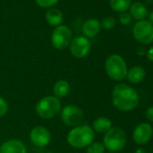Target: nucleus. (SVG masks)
<instances>
[{"instance_id": "nucleus-1", "label": "nucleus", "mask_w": 153, "mask_h": 153, "mask_svg": "<svg viewBox=\"0 0 153 153\" xmlns=\"http://www.w3.org/2000/svg\"><path fill=\"white\" fill-rule=\"evenodd\" d=\"M111 96L115 108L124 112L133 110L140 101L138 92L126 83L116 84L112 91Z\"/></svg>"}, {"instance_id": "nucleus-2", "label": "nucleus", "mask_w": 153, "mask_h": 153, "mask_svg": "<svg viewBox=\"0 0 153 153\" xmlns=\"http://www.w3.org/2000/svg\"><path fill=\"white\" fill-rule=\"evenodd\" d=\"M94 139L95 132L87 124H82L71 128L67 134V142L69 145L78 150L87 148L94 142Z\"/></svg>"}, {"instance_id": "nucleus-3", "label": "nucleus", "mask_w": 153, "mask_h": 153, "mask_svg": "<svg viewBox=\"0 0 153 153\" xmlns=\"http://www.w3.org/2000/svg\"><path fill=\"white\" fill-rule=\"evenodd\" d=\"M61 102L55 96H45L35 105L36 114L42 119L49 120L56 117L61 110Z\"/></svg>"}, {"instance_id": "nucleus-4", "label": "nucleus", "mask_w": 153, "mask_h": 153, "mask_svg": "<svg viewBox=\"0 0 153 153\" xmlns=\"http://www.w3.org/2000/svg\"><path fill=\"white\" fill-rule=\"evenodd\" d=\"M105 69L108 77L114 81H123L127 75V65L124 59L117 54L109 56L105 62Z\"/></svg>"}, {"instance_id": "nucleus-5", "label": "nucleus", "mask_w": 153, "mask_h": 153, "mask_svg": "<svg viewBox=\"0 0 153 153\" xmlns=\"http://www.w3.org/2000/svg\"><path fill=\"white\" fill-rule=\"evenodd\" d=\"M103 144L109 152L122 151L126 144V134L124 131L119 127H112L105 134Z\"/></svg>"}, {"instance_id": "nucleus-6", "label": "nucleus", "mask_w": 153, "mask_h": 153, "mask_svg": "<svg viewBox=\"0 0 153 153\" xmlns=\"http://www.w3.org/2000/svg\"><path fill=\"white\" fill-rule=\"evenodd\" d=\"M60 115L62 123L70 128L82 125L84 121V112L76 105H66L61 108Z\"/></svg>"}, {"instance_id": "nucleus-7", "label": "nucleus", "mask_w": 153, "mask_h": 153, "mask_svg": "<svg viewBox=\"0 0 153 153\" xmlns=\"http://www.w3.org/2000/svg\"><path fill=\"white\" fill-rule=\"evenodd\" d=\"M72 31L67 25H59L54 28L50 41L52 46L58 50H63L69 47L72 39Z\"/></svg>"}, {"instance_id": "nucleus-8", "label": "nucleus", "mask_w": 153, "mask_h": 153, "mask_svg": "<svg viewBox=\"0 0 153 153\" xmlns=\"http://www.w3.org/2000/svg\"><path fill=\"white\" fill-rule=\"evenodd\" d=\"M133 34L138 42L149 45L153 42V24L147 20L138 21L133 28Z\"/></svg>"}, {"instance_id": "nucleus-9", "label": "nucleus", "mask_w": 153, "mask_h": 153, "mask_svg": "<svg viewBox=\"0 0 153 153\" xmlns=\"http://www.w3.org/2000/svg\"><path fill=\"white\" fill-rule=\"evenodd\" d=\"M70 54L78 59L85 58L90 53L91 43L88 38L85 36H77L73 38L69 45Z\"/></svg>"}, {"instance_id": "nucleus-10", "label": "nucleus", "mask_w": 153, "mask_h": 153, "mask_svg": "<svg viewBox=\"0 0 153 153\" xmlns=\"http://www.w3.org/2000/svg\"><path fill=\"white\" fill-rule=\"evenodd\" d=\"M32 143L38 148H45L50 143L51 134L48 128L42 126H34L29 134Z\"/></svg>"}, {"instance_id": "nucleus-11", "label": "nucleus", "mask_w": 153, "mask_h": 153, "mask_svg": "<svg viewBox=\"0 0 153 153\" xmlns=\"http://www.w3.org/2000/svg\"><path fill=\"white\" fill-rule=\"evenodd\" d=\"M152 126L149 123H141L136 126L133 133V141L140 145L147 143L152 137Z\"/></svg>"}, {"instance_id": "nucleus-12", "label": "nucleus", "mask_w": 153, "mask_h": 153, "mask_svg": "<svg viewBox=\"0 0 153 153\" xmlns=\"http://www.w3.org/2000/svg\"><path fill=\"white\" fill-rule=\"evenodd\" d=\"M0 153H27V148L22 141L9 139L1 144Z\"/></svg>"}, {"instance_id": "nucleus-13", "label": "nucleus", "mask_w": 153, "mask_h": 153, "mask_svg": "<svg viewBox=\"0 0 153 153\" xmlns=\"http://www.w3.org/2000/svg\"><path fill=\"white\" fill-rule=\"evenodd\" d=\"M102 26L101 22L96 19V18H91L86 21L82 26V31L85 37L87 38H94L96 37L101 30Z\"/></svg>"}, {"instance_id": "nucleus-14", "label": "nucleus", "mask_w": 153, "mask_h": 153, "mask_svg": "<svg viewBox=\"0 0 153 153\" xmlns=\"http://www.w3.org/2000/svg\"><path fill=\"white\" fill-rule=\"evenodd\" d=\"M45 19H46V22L50 26L57 27L59 25H61L64 16H63L62 12L60 9L56 7H51V8H49V10L46 12Z\"/></svg>"}, {"instance_id": "nucleus-15", "label": "nucleus", "mask_w": 153, "mask_h": 153, "mask_svg": "<svg viewBox=\"0 0 153 153\" xmlns=\"http://www.w3.org/2000/svg\"><path fill=\"white\" fill-rule=\"evenodd\" d=\"M145 75H146L145 69L142 66L135 65V66H133L130 70H128L126 78L131 83L137 84L144 80Z\"/></svg>"}, {"instance_id": "nucleus-16", "label": "nucleus", "mask_w": 153, "mask_h": 153, "mask_svg": "<svg viewBox=\"0 0 153 153\" xmlns=\"http://www.w3.org/2000/svg\"><path fill=\"white\" fill-rule=\"evenodd\" d=\"M94 132L98 134H106L113 127V124L110 118L107 117H99L93 121L92 126Z\"/></svg>"}, {"instance_id": "nucleus-17", "label": "nucleus", "mask_w": 153, "mask_h": 153, "mask_svg": "<svg viewBox=\"0 0 153 153\" xmlns=\"http://www.w3.org/2000/svg\"><path fill=\"white\" fill-rule=\"evenodd\" d=\"M129 9H130V14L132 15V17L138 21L144 20L148 14L147 7L145 6L144 4L139 1L133 3Z\"/></svg>"}, {"instance_id": "nucleus-18", "label": "nucleus", "mask_w": 153, "mask_h": 153, "mask_svg": "<svg viewBox=\"0 0 153 153\" xmlns=\"http://www.w3.org/2000/svg\"><path fill=\"white\" fill-rule=\"evenodd\" d=\"M70 91V85L68 81L61 79L55 82L53 86V96L58 99L65 98Z\"/></svg>"}, {"instance_id": "nucleus-19", "label": "nucleus", "mask_w": 153, "mask_h": 153, "mask_svg": "<svg viewBox=\"0 0 153 153\" xmlns=\"http://www.w3.org/2000/svg\"><path fill=\"white\" fill-rule=\"evenodd\" d=\"M109 4L115 12L124 13L130 8L132 0H109Z\"/></svg>"}, {"instance_id": "nucleus-20", "label": "nucleus", "mask_w": 153, "mask_h": 153, "mask_svg": "<svg viewBox=\"0 0 153 153\" xmlns=\"http://www.w3.org/2000/svg\"><path fill=\"white\" fill-rule=\"evenodd\" d=\"M106 148L102 143L93 142L87 147V153H105Z\"/></svg>"}, {"instance_id": "nucleus-21", "label": "nucleus", "mask_w": 153, "mask_h": 153, "mask_svg": "<svg viewBox=\"0 0 153 153\" xmlns=\"http://www.w3.org/2000/svg\"><path fill=\"white\" fill-rule=\"evenodd\" d=\"M116 25V21L114 17H106L101 22V26L105 30H112Z\"/></svg>"}, {"instance_id": "nucleus-22", "label": "nucleus", "mask_w": 153, "mask_h": 153, "mask_svg": "<svg viewBox=\"0 0 153 153\" xmlns=\"http://www.w3.org/2000/svg\"><path fill=\"white\" fill-rule=\"evenodd\" d=\"M60 0H35V3L37 5H39L41 8H51L55 6Z\"/></svg>"}, {"instance_id": "nucleus-23", "label": "nucleus", "mask_w": 153, "mask_h": 153, "mask_svg": "<svg viewBox=\"0 0 153 153\" xmlns=\"http://www.w3.org/2000/svg\"><path fill=\"white\" fill-rule=\"evenodd\" d=\"M119 21L123 25H129L133 21V17L130 14V13L124 12V13H121L119 16Z\"/></svg>"}, {"instance_id": "nucleus-24", "label": "nucleus", "mask_w": 153, "mask_h": 153, "mask_svg": "<svg viewBox=\"0 0 153 153\" xmlns=\"http://www.w3.org/2000/svg\"><path fill=\"white\" fill-rule=\"evenodd\" d=\"M8 103L7 101L0 96V117H3L4 116H5L8 112Z\"/></svg>"}, {"instance_id": "nucleus-25", "label": "nucleus", "mask_w": 153, "mask_h": 153, "mask_svg": "<svg viewBox=\"0 0 153 153\" xmlns=\"http://www.w3.org/2000/svg\"><path fill=\"white\" fill-rule=\"evenodd\" d=\"M145 117H146V118H147L150 122L153 123V107L149 108L146 110Z\"/></svg>"}, {"instance_id": "nucleus-26", "label": "nucleus", "mask_w": 153, "mask_h": 153, "mask_svg": "<svg viewBox=\"0 0 153 153\" xmlns=\"http://www.w3.org/2000/svg\"><path fill=\"white\" fill-rule=\"evenodd\" d=\"M147 57H148L149 60H151V61L153 62V47H151L149 49V51L147 52Z\"/></svg>"}, {"instance_id": "nucleus-27", "label": "nucleus", "mask_w": 153, "mask_h": 153, "mask_svg": "<svg viewBox=\"0 0 153 153\" xmlns=\"http://www.w3.org/2000/svg\"><path fill=\"white\" fill-rule=\"evenodd\" d=\"M149 22L153 24V10L149 13Z\"/></svg>"}, {"instance_id": "nucleus-28", "label": "nucleus", "mask_w": 153, "mask_h": 153, "mask_svg": "<svg viewBox=\"0 0 153 153\" xmlns=\"http://www.w3.org/2000/svg\"><path fill=\"white\" fill-rule=\"evenodd\" d=\"M45 153H54V152H45Z\"/></svg>"}, {"instance_id": "nucleus-29", "label": "nucleus", "mask_w": 153, "mask_h": 153, "mask_svg": "<svg viewBox=\"0 0 153 153\" xmlns=\"http://www.w3.org/2000/svg\"><path fill=\"white\" fill-rule=\"evenodd\" d=\"M108 153H115V152H108Z\"/></svg>"}]
</instances>
